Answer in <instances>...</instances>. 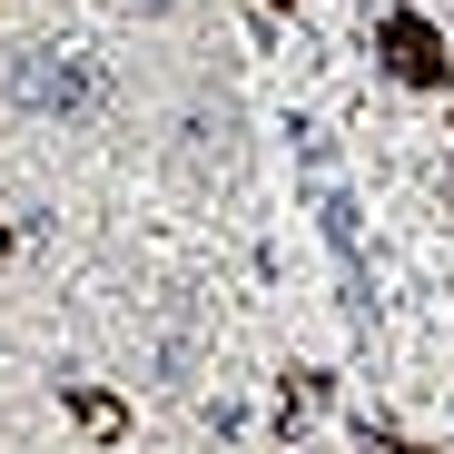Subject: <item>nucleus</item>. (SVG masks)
<instances>
[{
	"mask_svg": "<svg viewBox=\"0 0 454 454\" xmlns=\"http://www.w3.org/2000/svg\"><path fill=\"white\" fill-rule=\"evenodd\" d=\"M11 109L20 119H50V129H80L109 109V69L99 50H69V40H30L11 59Z\"/></svg>",
	"mask_w": 454,
	"mask_h": 454,
	"instance_id": "obj_1",
	"label": "nucleus"
},
{
	"mask_svg": "<svg viewBox=\"0 0 454 454\" xmlns=\"http://www.w3.org/2000/svg\"><path fill=\"white\" fill-rule=\"evenodd\" d=\"M178 138L198 148V159H217V168H227V148H238V99H227V90H198V99H188V119H178Z\"/></svg>",
	"mask_w": 454,
	"mask_h": 454,
	"instance_id": "obj_2",
	"label": "nucleus"
},
{
	"mask_svg": "<svg viewBox=\"0 0 454 454\" xmlns=\"http://www.w3.org/2000/svg\"><path fill=\"white\" fill-rule=\"evenodd\" d=\"M188 375H198V336H188V317H168L159 346H148V386H168V395H178Z\"/></svg>",
	"mask_w": 454,
	"mask_h": 454,
	"instance_id": "obj_3",
	"label": "nucleus"
},
{
	"mask_svg": "<svg viewBox=\"0 0 454 454\" xmlns=\"http://www.w3.org/2000/svg\"><path fill=\"white\" fill-rule=\"evenodd\" d=\"M119 11H129V20H178L188 0H119Z\"/></svg>",
	"mask_w": 454,
	"mask_h": 454,
	"instance_id": "obj_4",
	"label": "nucleus"
}]
</instances>
